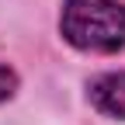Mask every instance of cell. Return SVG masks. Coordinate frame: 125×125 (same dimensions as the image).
Wrapping results in <instances>:
<instances>
[{"instance_id": "6da1fadb", "label": "cell", "mask_w": 125, "mask_h": 125, "mask_svg": "<svg viewBox=\"0 0 125 125\" xmlns=\"http://www.w3.org/2000/svg\"><path fill=\"white\" fill-rule=\"evenodd\" d=\"M59 31L73 49L118 52L125 49V4L122 0H62Z\"/></svg>"}, {"instance_id": "7a4b0ae2", "label": "cell", "mask_w": 125, "mask_h": 125, "mask_svg": "<svg viewBox=\"0 0 125 125\" xmlns=\"http://www.w3.org/2000/svg\"><path fill=\"white\" fill-rule=\"evenodd\" d=\"M90 104L108 118H125V70L101 73L90 80Z\"/></svg>"}, {"instance_id": "3957f363", "label": "cell", "mask_w": 125, "mask_h": 125, "mask_svg": "<svg viewBox=\"0 0 125 125\" xmlns=\"http://www.w3.org/2000/svg\"><path fill=\"white\" fill-rule=\"evenodd\" d=\"M14 90H18V73H14L10 66H4V62H0V101L14 97Z\"/></svg>"}]
</instances>
